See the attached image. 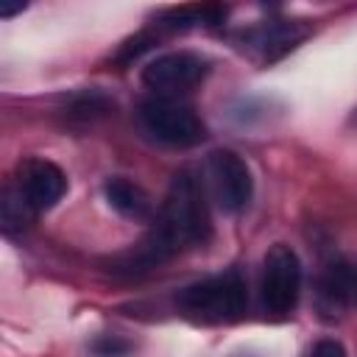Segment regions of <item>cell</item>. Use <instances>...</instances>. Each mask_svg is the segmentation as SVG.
I'll return each instance as SVG.
<instances>
[{
	"label": "cell",
	"mask_w": 357,
	"mask_h": 357,
	"mask_svg": "<svg viewBox=\"0 0 357 357\" xmlns=\"http://www.w3.org/2000/svg\"><path fill=\"white\" fill-rule=\"evenodd\" d=\"M209 237H212V220H209L204 184L192 170H178L170 181V190L151 231L134 245V251L117 259L114 271L128 276L148 273L162 262L173 259L178 251L204 245Z\"/></svg>",
	"instance_id": "cell-1"
},
{
	"label": "cell",
	"mask_w": 357,
	"mask_h": 357,
	"mask_svg": "<svg viewBox=\"0 0 357 357\" xmlns=\"http://www.w3.org/2000/svg\"><path fill=\"white\" fill-rule=\"evenodd\" d=\"M178 310L201 324H231L245 315L248 307V284L237 268L223 273H212L187 284L176 296Z\"/></svg>",
	"instance_id": "cell-2"
},
{
	"label": "cell",
	"mask_w": 357,
	"mask_h": 357,
	"mask_svg": "<svg viewBox=\"0 0 357 357\" xmlns=\"http://www.w3.org/2000/svg\"><path fill=\"white\" fill-rule=\"evenodd\" d=\"M139 123L142 128L162 145L170 148H192L204 142L206 126L198 117V112L178 100V98H148L139 103Z\"/></svg>",
	"instance_id": "cell-3"
},
{
	"label": "cell",
	"mask_w": 357,
	"mask_h": 357,
	"mask_svg": "<svg viewBox=\"0 0 357 357\" xmlns=\"http://www.w3.org/2000/svg\"><path fill=\"white\" fill-rule=\"evenodd\" d=\"M259 298L262 310L273 318H287L296 312L301 298V259L290 245L276 243L268 248L262 259Z\"/></svg>",
	"instance_id": "cell-4"
},
{
	"label": "cell",
	"mask_w": 357,
	"mask_h": 357,
	"mask_svg": "<svg viewBox=\"0 0 357 357\" xmlns=\"http://www.w3.org/2000/svg\"><path fill=\"white\" fill-rule=\"evenodd\" d=\"M206 176L212 187V198L229 215L248 209L254 198V176L245 159L231 148H218L206 159Z\"/></svg>",
	"instance_id": "cell-5"
},
{
	"label": "cell",
	"mask_w": 357,
	"mask_h": 357,
	"mask_svg": "<svg viewBox=\"0 0 357 357\" xmlns=\"http://www.w3.org/2000/svg\"><path fill=\"white\" fill-rule=\"evenodd\" d=\"M209 73V61L192 50H173L162 53L148 61L139 73L142 84L162 98H176L181 92L195 89Z\"/></svg>",
	"instance_id": "cell-6"
},
{
	"label": "cell",
	"mask_w": 357,
	"mask_h": 357,
	"mask_svg": "<svg viewBox=\"0 0 357 357\" xmlns=\"http://www.w3.org/2000/svg\"><path fill=\"white\" fill-rule=\"evenodd\" d=\"M14 187L22 192V198L28 201V206L39 215L45 209H53L64 198V192H67V176L50 159H28V162L20 165V173H17Z\"/></svg>",
	"instance_id": "cell-7"
},
{
	"label": "cell",
	"mask_w": 357,
	"mask_h": 357,
	"mask_svg": "<svg viewBox=\"0 0 357 357\" xmlns=\"http://www.w3.org/2000/svg\"><path fill=\"white\" fill-rule=\"evenodd\" d=\"M318 310L326 318L357 310V259H335L318 279Z\"/></svg>",
	"instance_id": "cell-8"
},
{
	"label": "cell",
	"mask_w": 357,
	"mask_h": 357,
	"mask_svg": "<svg viewBox=\"0 0 357 357\" xmlns=\"http://www.w3.org/2000/svg\"><path fill=\"white\" fill-rule=\"evenodd\" d=\"M103 195H106V201H109V206L117 212V215H123L126 220H148L151 215H153V204H151V198H148V192L137 184V181H131V178H126V176H114V178H109L106 184H103Z\"/></svg>",
	"instance_id": "cell-9"
},
{
	"label": "cell",
	"mask_w": 357,
	"mask_h": 357,
	"mask_svg": "<svg viewBox=\"0 0 357 357\" xmlns=\"http://www.w3.org/2000/svg\"><path fill=\"white\" fill-rule=\"evenodd\" d=\"M301 36H304V28H298L296 22H271V25L257 28L248 36V45L259 53L262 61H273L282 53L293 50Z\"/></svg>",
	"instance_id": "cell-10"
},
{
	"label": "cell",
	"mask_w": 357,
	"mask_h": 357,
	"mask_svg": "<svg viewBox=\"0 0 357 357\" xmlns=\"http://www.w3.org/2000/svg\"><path fill=\"white\" fill-rule=\"evenodd\" d=\"M3 229L8 231V234H17V231H22L33 218H36V212L28 206V201L22 198V192L11 184V187H6V192H3Z\"/></svg>",
	"instance_id": "cell-11"
},
{
	"label": "cell",
	"mask_w": 357,
	"mask_h": 357,
	"mask_svg": "<svg viewBox=\"0 0 357 357\" xmlns=\"http://www.w3.org/2000/svg\"><path fill=\"white\" fill-rule=\"evenodd\" d=\"M304 357H349V354H346V346H343L340 340H335V337H324V340L312 343L310 351H307Z\"/></svg>",
	"instance_id": "cell-12"
},
{
	"label": "cell",
	"mask_w": 357,
	"mask_h": 357,
	"mask_svg": "<svg viewBox=\"0 0 357 357\" xmlns=\"http://www.w3.org/2000/svg\"><path fill=\"white\" fill-rule=\"evenodd\" d=\"M95 351H98V357H120L128 351V343H123L120 337H103L95 343Z\"/></svg>",
	"instance_id": "cell-13"
}]
</instances>
